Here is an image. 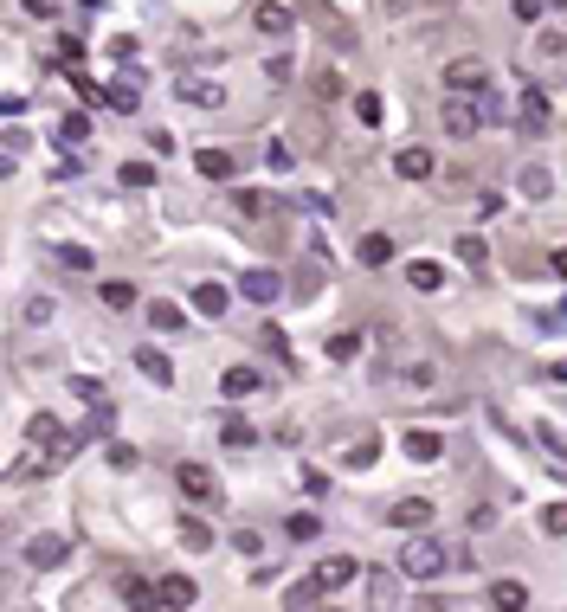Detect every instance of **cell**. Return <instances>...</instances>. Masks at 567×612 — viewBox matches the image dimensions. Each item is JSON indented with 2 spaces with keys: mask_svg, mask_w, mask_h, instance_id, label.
<instances>
[{
  "mask_svg": "<svg viewBox=\"0 0 567 612\" xmlns=\"http://www.w3.org/2000/svg\"><path fill=\"white\" fill-rule=\"evenodd\" d=\"M445 568H452V548H445L439 535H425V528H413V541H406V548H400V574L425 587V580H439Z\"/></svg>",
  "mask_w": 567,
  "mask_h": 612,
  "instance_id": "obj_1",
  "label": "cell"
},
{
  "mask_svg": "<svg viewBox=\"0 0 567 612\" xmlns=\"http://www.w3.org/2000/svg\"><path fill=\"white\" fill-rule=\"evenodd\" d=\"M174 484H181L187 503H220V478L206 464H174Z\"/></svg>",
  "mask_w": 567,
  "mask_h": 612,
  "instance_id": "obj_2",
  "label": "cell"
},
{
  "mask_svg": "<svg viewBox=\"0 0 567 612\" xmlns=\"http://www.w3.org/2000/svg\"><path fill=\"white\" fill-rule=\"evenodd\" d=\"M239 297H245V303H258V310H271V303L284 297V278H277L271 264H264V271H239Z\"/></svg>",
  "mask_w": 567,
  "mask_h": 612,
  "instance_id": "obj_3",
  "label": "cell"
},
{
  "mask_svg": "<svg viewBox=\"0 0 567 612\" xmlns=\"http://www.w3.org/2000/svg\"><path fill=\"white\" fill-rule=\"evenodd\" d=\"M174 97L194 110H226V84L220 78H174Z\"/></svg>",
  "mask_w": 567,
  "mask_h": 612,
  "instance_id": "obj_4",
  "label": "cell"
},
{
  "mask_svg": "<svg viewBox=\"0 0 567 612\" xmlns=\"http://www.w3.org/2000/svg\"><path fill=\"white\" fill-rule=\"evenodd\" d=\"M316 580H323V593H342V587L362 580V561H354V555H323V561H316Z\"/></svg>",
  "mask_w": 567,
  "mask_h": 612,
  "instance_id": "obj_5",
  "label": "cell"
},
{
  "mask_svg": "<svg viewBox=\"0 0 567 612\" xmlns=\"http://www.w3.org/2000/svg\"><path fill=\"white\" fill-rule=\"evenodd\" d=\"M445 84H452V97H464V91L477 97V91L490 84V72H483V58H452V64H445Z\"/></svg>",
  "mask_w": 567,
  "mask_h": 612,
  "instance_id": "obj_6",
  "label": "cell"
},
{
  "mask_svg": "<svg viewBox=\"0 0 567 612\" xmlns=\"http://www.w3.org/2000/svg\"><path fill=\"white\" fill-rule=\"evenodd\" d=\"M439 116H445V135H458V143H471V135L483 129V116H477V104H464V97H452V104H445Z\"/></svg>",
  "mask_w": 567,
  "mask_h": 612,
  "instance_id": "obj_7",
  "label": "cell"
},
{
  "mask_svg": "<svg viewBox=\"0 0 567 612\" xmlns=\"http://www.w3.org/2000/svg\"><path fill=\"white\" fill-rule=\"evenodd\" d=\"M252 26H258L264 39H284V33L297 26V14H291V7H277V0H258V7H252Z\"/></svg>",
  "mask_w": 567,
  "mask_h": 612,
  "instance_id": "obj_8",
  "label": "cell"
},
{
  "mask_svg": "<svg viewBox=\"0 0 567 612\" xmlns=\"http://www.w3.org/2000/svg\"><path fill=\"white\" fill-rule=\"evenodd\" d=\"M433 168H439L433 149H419V143H406V149L393 155V174H400V181H433Z\"/></svg>",
  "mask_w": 567,
  "mask_h": 612,
  "instance_id": "obj_9",
  "label": "cell"
},
{
  "mask_svg": "<svg viewBox=\"0 0 567 612\" xmlns=\"http://www.w3.org/2000/svg\"><path fill=\"white\" fill-rule=\"evenodd\" d=\"M65 555H71L65 535H33V541H26V561H33V568H65Z\"/></svg>",
  "mask_w": 567,
  "mask_h": 612,
  "instance_id": "obj_10",
  "label": "cell"
},
{
  "mask_svg": "<svg viewBox=\"0 0 567 612\" xmlns=\"http://www.w3.org/2000/svg\"><path fill=\"white\" fill-rule=\"evenodd\" d=\"M194 310H200V316H226V310H233V291H226L220 278H200V284H194Z\"/></svg>",
  "mask_w": 567,
  "mask_h": 612,
  "instance_id": "obj_11",
  "label": "cell"
},
{
  "mask_svg": "<svg viewBox=\"0 0 567 612\" xmlns=\"http://www.w3.org/2000/svg\"><path fill=\"white\" fill-rule=\"evenodd\" d=\"M194 168H200L206 181H239V162H233L226 149H213V143H206V149H194Z\"/></svg>",
  "mask_w": 567,
  "mask_h": 612,
  "instance_id": "obj_12",
  "label": "cell"
},
{
  "mask_svg": "<svg viewBox=\"0 0 567 612\" xmlns=\"http://www.w3.org/2000/svg\"><path fill=\"white\" fill-rule=\"evenodd\" d=\"M516 110H522V123H529V129H548V123H554V97H548L542 84H529Z\"/></svg>",
  "mask_w": 567,
  "mask_h": 612,
  "instance_id": "obj_13",
  "label": "cell"
},
{
  "mask_svg": "<svg viewBox=\"0 0 567 612\" xmlns=\"http://www.w3.org/2000/svg\"><path fill=\"white\" fill-rule=\"evenodd\" d=\"M258 387H264L258 368H226V374H220V393H226V400H252Z\"/></svg>",
  "mask_w": 567,
  "mask_h": 612,
  "instance_id": "obj_14",
  "label": "cell"
},
{
  "mask_svg": "<svg viewBox=\"0 0 567 612\" xmlns=\"http://www.w3.org/2000/svg\"><path fill=\"white\" fill-rule=\"evenodd\" d=\"M220 439H226V451H252V445H258V426L239 420V413H220Z\"/></svg>",
  "mask_w": 567,
  "mask_h": 612,
  "instance_id": "obj_15",
  "label": "cell"
},
{
  "mask_svg": "<svg viewBox=\"0 0 567 612\" xmlns=\"http://www.w3.org/2000/svg\"><path fill=\"white\" fill-rule=\"evenodd\" d=\"M200 599V587L187 580V574H168V580H155V606H194Z\"/></svg>",
  "mask_w": 567,
  "mask_h": 612,
  "instance_id": "obj_16",
  "label": "cell"
},
{
  "mask_svg": "<svg viewBox=\"0 0 567 612\" xmlns=\"http://www.w3.org/2000/svg\"><path fill=\"white\" fill-rule=\"evenodd\" d=\"M135 368H142V380H155V387H174V361H168L162 349H135Z\"/></svg>",
  "mask_w": 567,
  "mask_h": 612,
  "instance_id": "obj_17",
  "label": "cell"
},
{
  "mask_svg": "<svg viewBox=\"0 0 567 612\" xmlns=\"http://www.w3.org/2000/svg\"><path fill=\"white\" fill-rule=\"evenodd\" d=\"M406 458H413V464H439V458H445V439L413 426V432H406Z\"/></svg>",
  "mask_w": 567,
  "mask_h": 612,
  "instance_id": "obj_18",
  "label": "cell"
},
{
  "mask_svg": "<svg viewBox=\"0 0 567 612\" xmlns=\"http://www.w3.org/2000/svg\"><path fill=\"white\" fill-rule=\"evenodd\" d=\"M387 522H393V528H425V522H433V503H425V497H406V503L387 509Z\"/></svg>",
  "mask_w": 567,
  "mask_h": 612,
  "instance_id": "obj_19",
  "label": "cell"
},
{
  "mask_svg": "<svg viewBox=\"0 0 567 612\" xmlns=\"http://www.w3.org/2000/svg\"><path fill=\"white\" fill-rule=\"evenodd\" d=\"M97 104H110L116 116H135V72H129V78H116V84H104V91H97Z\"/></svg>",
  "mask_w": 567,
  "mask_h": 612,
  "instance_id": "obj_20",
  "label": "cell"
},
{
  "mask_svg": "<svg viewBox=\"0 0 567 612\" xmlns=\"http://www.w3.org/2000/svg\"><path fill=\"white\" fill-rule=\"evenodd\" d=\"M142 316H149V329H162V335H174V329H187V316L168 303V297H155V303H142Z\"/></svg>",
  "mask_w": 567,
  "mask_h": 612,
  "instance_id": "obj_21",
  "label": "cell"
},
{
  "mask_svg": "<svg viewBox=\"0 0 567 612\" xmlns=\"http://www.w3.org/2000/svg\"><path fill=\"white\" fill-rule=\"evenodd\" d=\"M406 284H413L419 297H433V291L445 284V271H439V264H425V258H413V264H406Z\"/></svg>",
  "mask_w": 567,
  "mask_h": 612,
  "instance_id": "obj_22",
  "label": "cell"
},
{
  "mask_svg": "<svg viewBox=\"0 0 567 612\" xmlns=\"http://www.w3.org/2000/svg\"><path fill=\"white\" fill-rule=\"evenodd\" d=\"M354 252H362V264H387V258H393V239H387V232H362V245H354Z\"/></svg>",
  "mask_w": 567,
  "mask_h": 612,
  "instance_id": "obj_23",
  "label": "cell"
},
{
  "mask_svg": "<svg viewBox=\"0 0 567 612\" xmlns=\"http://www.w3.org/2000/svg\"><path fill=\"white\" fill-rule=\"evenodd\" d=\"M116 593H123L129 606H155V587L142 580V574H123V580H116Z\"/></svg>",
  "mask_w": 567,
  "mask_h": 612,
  "instance_id": "obj_24",
  "label": "cell"
},
{
  "mask_svg": "<svg viewBox=\"0 0 567 612\" xmlns=\"http://www.w3.org/2000/svg\"><path fill=\"white\" fill-rule=\"evenodd\" d=\"M85 135H91V116H78V110H71V116H58V143H65V149H78Z\"/></svg>",
  "mask_w": 567,
  "mask_h": 612,
  "instance_id": "obj_25",
  "label": "cell"
},
{
  "mask_svg": "<svg viewBox=\"0 0 567 612\" xmlns=\"http://www.w3.org/2000/svg\"><path fill=\"white\" fill-rule=\"evenodd\" d=\"M381 116H387V110H381V97H374V91L354 97V123H362V129H381Z\"/></svg>",
  "mask_w": 567,
  "mask_h": 612,
  "instance_id": "obj_26",
  "label": "cell"
},
{
  "mask_svg": "<svg viewBox=\"0 0 567 612\" xmlns=\"http://www.w3.org/2000/svg\"><path fill=\"white\" fill-rule=\"evenodd\" d=\"M58 264H65V271H97V258H91V245H71V239L58 245Z\"/></svg>",
  "mask_w": 567,
  "mask_h": 612,
  "instance_id": "obj_27",
  "label": "cell"
},
{
  "mask_svg": "<svg viewBox=\"0 0 567 612\" xmlns=\"http://www.w3.org/2000/svg\"><path fill=\"white\" fill-rule=\"evenodd\" d=\"M354 355H362V335H354V329L329 335V361H354Z\"/></svg>",
  "mask_w": 567,
  "mask_h": 612,
  "instance_id": "obj_28",
  "label": "cell"
},
{
  "mask_svg": "<svg viewBox=\"0 0 567 612\" xmlns=\"http://www.w3.org/2000/svg\"><path fill=\"white\" fill-rule=\"evenodd\" d=\"M284 599H291V606H323L329 593H323V580L310 574V580H297V587H291V593H284Z\"/></svg>",
  "mask_w": 567,
  "mask_h": 612,
  "instance_id": "obj_29",
  "label": "cell"
},
{
  "mask_svg": "<svg viewBox=\"0 0 567 612\" xmlns=\"http://www.w3.org/2000/svg\"><path fill=\"white\" fill-rule=\"evenodd\" d=\"M52 64H65V72H78V64H85V39H58V52H52Z\"/></svg>",
  "mask_w": 567,
  "mask_h": 612,
  "instance_id": "obj_30",
  "label": "cell"
},
{
  "mask_svg": "<svg viewBox=\"0 0 567 612\" xmlns=\"http://www.w3.org/2000/svg\"><path fill=\"white\" fill-rule=\"evenodd\" d=\"M522 193H529V200H548V193H554V174H548V168H522Z\"/></svg>",
  "mask_w": 567,
  "mask_h": 612,
  "instance_id": "obj_31",
  "label": "cell"
},
{
  "mask_svg": "<svg viewBox=\"0 0 567 612\" xmlns=\"http://www.w3.org/2000/svg\"><path fill=\"white\" fill-rule=\"evenodd\" d=\"M123 187H155V162H123Z\"/></svg>",
  "mask_w": 567,
  "mask_h": 612,
  "instance_id": "obj_32",
  "label": "cell"
},
{
  "mask_svg": "<svg viewBox=\"0 0 567 612\" xmlns=\"http://www.w3.org/2000/svg\"><path fill=\"white\" fill-rule=\"evenodd\" d=\"M490 599H496V606H529V587H522V580H496Z\"/></svg>",
  "mask_w": 567,
  "mask_h": 612,
  "instance_id": "obj_33",
  "label": "cell"
},
{
  "mask_svg": "<svg viewBox=\"0 0 567 612\" xmlns=\"http://www.w3.org/2000/svg\"><path fill=\"white\" fill-rule=\"evenodd\" d=\"M316 528H323V522H316L310 509H297V516H284V535H291V541H310Z\"/></svg>",
  "mask_w": 567,
  "mask_h": 612,
  "instance_id": "obj_34",
  "label": "cell"
},
{
  "mask_svg": "<svg viewBox=\"0 0 567 612\" xmlns=\"http://www.w3.org/2000/svg\"><path fill=\"white\" fill-rule=\"evenodd\" d=\"M104 310H135V284H104Z\"/></svg>",
  "mask_w": 567,
  "mask_h": 612,
  "instance_id": "obj_35",
  "label": "cell"
},
{
  "mask_svg": "<svg viewBox=\"0 0 567 612\" xmlns=\"http://www.w3.org/2000/svg\"><path fill=\"white\" fill-rule=\"evenodd\" d=\"M264 155H271L277 174H291V168H297V155H291V143H284V135H271V149H264Z\"/></svg>",
  "mask_w": 567,
  "mask_h": 612,
  "instance_id": "obj_36",
  "label": "cell"
},
{
  "mask_svg": "<svg viewBox=\"0 0 567 612\" xmlns=\"http://www.w3.org/2000/svg\"><path fill=\"white\" fill-rule=\"evenodd\" d=\"M233 207H239V213H271V200L252 193V187H233Z\"/></svg>",
  "mask_w": 567,
  "mask_h": 612,
  "instance_id": "obj_37",
  "label": "cell"
},
{
  "mask_svg": "<svg viewBox=\"0 0 567 612\" xmlns=\"http://www.w3.org/2000/svg\"><path fill=\"white\" fill-rule=\"evenodd\" d=\"M433 380H439V374H433V368H425V361L400 374V387H406V393H425V387H433Z\"/></svg>",
  "mask_w": 567,
  "mask_h": 612,
  "instance_id": "obj_38",
  "label": "cell"
},
{
  "mask_svg": "<svg viewBox=\"0 0 567 612\" xmlns=\"http://www.w3.org/2000/svg\"><path fill=\"white\" fill-rule=\"evenodd\" d=\"M65 387H71V393H78V400H91V406L104 400V380H91V374H71Z\"/></svg>",
  "mask_w": 567,
  "mask_h": 612,
  "instance_id": "obj_39",
  "label": "cell"
},
{
  "mask_svg": "<svg viewBox=\"0 0 567 612\" xmlns=\"http://www.w3.org/2000/svg\"><path fill=\"white\" fill-rule=\"evenodd\" d=\"M458 258H464V264H483V258H490V245H483L477 232H464V239H458Z\"/></svg>",
  "mask_w": 567,
  "mask_h": 612,
  "instance_id": "obj_40",
  "label": "cell"
},
{
  "mask_svg": "<svg viewBox=\"0 0 567 612\" xmlns=\"http://www.w3.org/2000/svg\"><path fill=\"white\" fill-rule=\"evenodd\" d=\"M52 316H58V310H52V297H26V322H33V329H45Z\"/></svg>",
  "mask_w": 567,
  "mask_h": 612,
  "instance_id": "obj_41",
  "label": "cell"
},
{
  "mask_svg": "<svg viewBox=\"0 0 567 612\" xmlns=\"http://www.w3.org/2000/svg\"><path fill=\"white\" fill-rule=\"evenodd\" d=\"M104 458H110V470H135V464H142V451H135V445H110Z\"/></svg>",
  "mask_w": 567,
  "mask_h": 612,
  "instance_id": "obj_42",
  "label": "cell"
},
{
  "mask_svg": "<svg viewBox=\"0 0 567 612\" xmlns=\"http://www.w3.org/2000/svg\"><path fill=\"white\" fill-rule=\"evenodd\" d=\"M181 541L200 555V548H213V535H206V522H181Z\"/></svg>",
  "mask_w": 567,
  "mask_h": 612,
  "instance_id": "obj_43",
  "label": "cell"
},
{
  "mask_svg": "<svg viewBox=\"0 0 567 612\" xmlns=\"http://www.w3.org/2000/svg\"><path fill=\"white\" fill-rule=\"evenodd\" d=\"M374 458H381V439H374V432H368L362 445H348V464H374Z\"/></svg>",
  "mask_w": 567,
  "mask_h": 612,
  "instance_id": "obj_44",
  "label": "cell"
},
{
  "mask_svg": "<svg viewBox=\"0 0 567 612\" xmlns=\"http://www.w3.org/2000/svg\"><path fill=\"white\" fill-rule=\"evenodd\" d=\"M510 14H516V20H522V26H535V20H542V14H548V7H542V0H510Z\"/></svg>",
  "mask_w": 567,
  "mask_h": 612,
  "instance_id": "obj_45",
  "label": "cell"
},
{
  "mask_svg": "<svg viewBox=\"0 0 567 612\" xmlns=\"http://www.w3.org/2000/svg\"><path fill=\"white\" fill-rule=\"evenodd\" d=\"M542 528H548V535H561V528H567V509H561V503H548V509H542Z\"/></svg>",
  "mask_w": 567,
  "mask_h": 612,
  "instance_id": "obj_46",
  "label": "cell"
},
{
  "mask_svg": "<svg viewBox=\"0 0 567 612\" xmlns=\"http://www.w3.org/2000/svg\"><path fill=\"white\" fill-rule=\"evenodd\" d=\"M26 14H33V20H52V14H58V0H26Z\"/></svg>",
  "mask_w": 567,
  "mask_h": 612,
  "instance_id": "obj_47",
  "label": "cell"
},
{
  "mask_svg": "<svg viewBox=\"0 0 567 612\" xmlns=\"http://www.w3.org/2000/svg\"><path fill=\"white\" fill-rule=\"evenodd\" d=\"M26 110V97H0V116H20Z\"/></svg>",
  "mask_w": 567,
  "mask_h": 612,
  "instance_id": "obj_48",
  "label": "cell"
},
{
  "mask_svg": "<svg viewBox=\"0 0 567 612\" xmlns=\"http://www.w3.org/2000/svg\"><path fill=\"white\" fill-rule=\"evenodd\" d=\"M7 174H14V162H7V155H0V181H7Z\"/></svg>",
  "mask_w": 567,
  "mask_h": 612,
  "instance_id": "obj_49",
  "label": "cell"
},
{
  "mask_svg": "<svg viewBox=\"0 0 567 612\" xmlns=\"http://www.w3.org/2000/svg\"><path fill=\"white\" fill-rule=\"evenodd\" d=\"M85 7H104V0H85Z\"/></svg>",
  "mask_w": 567,
  "mask_h": 612,
  "instance_id": "obj_50",
  "label": "cell"
},
{
  "mask_svg": "<svg viewBox=\"0 0 567 612\" xmlns=\"http://www.w3.org/2000/svg\"><path fill=\"white\" fill-rule=\"evenodd\" d=\"M542 7H561V0H542Z\"/></svg>",
  "mask_w": 567,
  "mask_h": 612,
  "instance_id": "obj_51",
  "label": "cell"
},
{
  "mask_svg": "<svg viewBox=\"0 0 567 612\" xmlns=\"http://www.w3.org/2000/svg\"><path fill=\"white\" fill-rule=\"evenodd\" d=\"M0 541H7V522H0Z\"/></svg>",
  "mask_w": 567,
  "mask_h": 612,
  "instance_id": "obj_52",
  "label": "cell"
},
{
  "mask_svg": "<svg viewBox=\"0 0 567 612\" xmlns=\"http://www.w3.org/2000/svg\"><path fill=\"white\" fill-rule=\"evenodd\" d=\"M0 478H7V470H0Z\"/></svg>",
  "mask_w": 567,
  "mask_h": 612,
  "instance_id": "obj_53",
  "label": "cell"
},
{
  "mask_svg": "<svg viewBox=\"0 0 567 612\" xmlns=\"http://www.w3.org/2000/svg\"><path fill=\"white\" fill-rule=\"evenodd\" d=\"M393 7H400V0H393Z\"/></svg>",
  "mask_w": 567,
  "mask_h": 612,
  "instance_id": "obj_54",
  "label": "cell"
}]
</instances>
